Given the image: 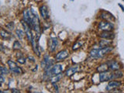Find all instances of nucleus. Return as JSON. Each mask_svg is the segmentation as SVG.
<instances>
[{"mask_svg": "<svg viewBox=\"0 0 124 93\" xmlns=\"http://www.w3.org/2000/svg\"><path fill=\"white\" fill-rule=\"evenodd\" d=\"M113 79L115 78H122L123 74L120 71H113Z\"/></svg>", "mask_w": 124, "mask_h": 93, "instance_id": "a211bd4d", "label": "nucleus"}, {"mask_svg": "<svg viewBox=\"0 0 124 93\" xmlns=\"http://www.w3.org/2000/svg\"><path fill=\"white\" fill-rule=\"evenodd\" d=\"M113 27L114 25L110 22H108L107 20L100 22V23L98 25V29L102 31H110L113 29Z\"/></svg>", "mask_w": 124, "mask_h": 93, "instance_id": "7ed1b4c3", "label": "nucleus"}, {"mask_svg": "<svg viewBox=\"0 0 124 93\" xmlns=\"http://www.w3.org/2000/svg\"><path fill=\"white\" fill-rule=\"evenodd\" d=\"M12 92H16V93H19V92H20L19 91V90L16 89V88H12Z\"/></svg>", "mask_w": 124, "mask_h": 93, "instance_id": "c85d7f7f", "label": "nucleus"}, {"mask_svg": "<svg viewBox=\"0 0 124 93\" xmlns=\"http://www.w3.org/2000/svg\"><path fill=\"white\" fill-rule=\"evenodd\" d=\"M99 36L102 39H106V40H113L114 38V33L110 32V31H103L102 33H100Z\"/></svg>", "mask_w": 124, "mask_h": 93, "instance_id": "9b49d317", "label": "nucleus"}, {"mask_svg": "<svg viewBox=\"0 0 124 93\" xmlns=\"http://www.w3.org/2000/svg\"><path fill=\"white\" fill-rule=\"evenodd\" d=\"M17 61L20 64H25V62H26V58L21 57H19L17 59Z\"/></svg>", "mask_w": 124, "mask_h": 93, "instance_id": "a878e982", "label": "nucleus"}, {"mask_svg": "<svg viewBox=\"0 0 124 93\" xmlns=\"http://www.w3.org/2000/svg\"><path fill=\"white\" fill-rule=\"evenodd\" d=\"M37 42H38V40H36L35 38L33 36L32 38V40H31V43H32V46H33V49L34 52H35V54L36 55L40 56V51H39V49H38V46H37Z\"/></svg>", "mask_w": 124, "mask_h": 93, "instance_id": "ddd939ff", "label": "nucleus"}, {"mask_svg": "<svg viewBox=\"0 0 124 93\" xmlns=\"http://www.w3.org/2000/svg\"><path fill=\"white\" fill-rule=\"evenodd\" d=\"M121 85V82H117V81H113L112 80L108 82V85L106 87V90L107 91H110V90H113L114 88H118L119 86Z\"/></svg>", "mask_w": 124, "mask_h": 93, "instance_id": "9d476101", "label": "nucleus"}, {"mask_svg": "<svg viewBox=\"0 0 124 93\" xmlns=\"http://www.w3.org/2000/svg\"><path fill=\"white\" fill-rule=\"evenodd\" d=\"M0 36L3 38H5V39H9L10 37V34H9L7 31H5L4 30H0Z\"/></svg>", "mask_w": 124, "mask_h": 93, "instance_id": "6ab92c4d", "label": "nucleus"}, {"mask_svg": "<svg viewBox=\"0 0 124 93\" xmlns=\"http://www.w3.org/2000/svg\"><path fill=\"white\" fill-rule=\"evenodd\" d=\"M0 73H1L2 74H6L9 73V71L6 67L0 66Z\"/></svg>", "mask_w": 124, "mask_h": 93, "instance_id": "b1692460", "label": "nucleus"}, {"mask_svg": "<svg viewBox=\"0 0 124 93\" xmlns=\"http://www.w3.org/2000/svg\"><path fill=\"white\" fill-rule=\"evenodd\" d=\"M82 46V43H81V42H76L72 46V50H73V51H77V50L79 49Z\"/></svg>", "mask_w": 124, "mask_h": 93, "instance_id": "5701e85b", "label": "nucleus"}, {"mask_svg": "<svg viewBox=\"0 0 124 93\" xmlns=\"http://www.w3.org/2000/svg\"><path fill=\"white\" fill-rule=\"evenodd\" d=\"M58 45V40L56 37H52L50 40V44H49V49H50V51L51 52H54L57 46Z\"/></svg>", "mask_w": 124, "mask_h": 93, "instance_id": "1a4fd4ad", "label": "nucleus"}, {"mask_svg": "<svg viewBox=\"0 0 124 93\" xmlns=\"http://www.w3.org/2000/svg\"><path fill=\"white\" fill-rule=\"evenodd\" d=\"M101 18L104 19V20H112V18L114 19V17L113 16V15H111V14H109V13H107V12H105V13L101 14Z\"/></svg>", "mask_w": 124, "mask_h": 93, "instance_id": "412c9836", "label": "nucleus"}, {"mask_svg": "<svg viewBox=\"0 0 124 93\" xmlns=\"http://www.w3.org/2000/svg\"><path fill=\"white\" fill-rule=\"evenodd\" d=\"M12 48L14 50H20L22 48V45L21 43L18 41V40H16L13 43V46H12Z\"/></svg>", "mask_w": 124, "mask_h": 93, "instance_id": "4be33fe9", "label": "nucleus"}, {"mask_svg": "<svg viewBox=\"0 0 124 93\" xmlns=\"http://www.w3.org/2000/svg\"><path fill=\"white\" fill-rule=\"evenodd\" d=\"M119 5L120 6L121 8H122V10H123V11H124V8H123V6L122 5H120V4H119Z\"/></svg>", "mask_w": 124, "mask_h": 93, "instance_id": "c756f323", "label": "nucleus"}, {"mask_svg": "<svg viewBox=\"0 0 124 93\" xmlns=\"http://www.w3.org/2000/svg\"><path fill=\"white\" fill-rule=\"evenodd\" d=\"M8 65H9V68H10V71H12V72H14L16 74H22L23 73V70H22V68L19 67L14 61H10V60L8 61Z\"/></svg>", "mask_w": 124, "mask_h": 93, "instance_id": "20e7f679", "label": "nucleus"}, {"mask_svg": "<svg viewBox=\"0 0 124 93\" xmlns=\"http://www.w3.org/2000/svg\"><path fill=\"white\" fill-rule=\"evenodd\" d=\"M62 78V74H55V76L52 77L51 79V82L54 84V83H57L58 81H60Z\"/></svg>", "mask_w": 124, "mask_h": 93, "instance_id": "f3484780", "label": "nucleus"}, {"mask_svg": "<svg viewBox=\"0 0 124 93\" xmlns=\"http://www.w3.org/2000/svg\"><path fill=\"white\" fill-rule=\"evenodd\" d=\"M40 13L41 15L43 20H47L49 18V12H48V9L47 6L43 5L40 7Z\"/></svg>", "mask_w": 124, "mask_h": 93, "instance_id": "6e6552de", "label": "nucleus"}, {"mask_svg": "<svg viewBox=\"0 0 124 93\" xmlns=\"http://www.w3.org/2000/svg\"><path fill=\"white\" fill-rule=\"evenodd\" d=\"M21 23H22V25H23V26L24 28L25 33H26V35L27 36L28 40H29V41L31 42V40H32V38H33V36L32 32H31V28L29 26V25H28L24 20H22L21 21Z\"/></svg>", "mask_w": 124, "mask_h": 93, "instance_id": "39448f33", "label": "nucleus"}, {"mask_svg": "<svg viewBox=\"0 0 124 93\" xmlns=\"http://www.w3.org/2000/svg\"><path fill=\"white\" fill-rule=\"evenodd\" d=\"M50 74H59L63 71V66L61 64H56L50 69Z\"/></svg>", "mask_w": 124, "mask_h": 93, "instance_id": "423d86ee", "label": "nucleus"}, {"mask_svg": "<svg viewBox=\"0 0 124 93\" xmlns=\"http://www.w3.org/2000/svg\"><path fill=\"white\" fill-rule=\"evenodd\" d=\"M4 50H5V47L3 46V45L0 44V51H4Z\"/></svg>", "mask_w": 124, "mask_h": 93, "instance_id": "cd10ccee", "label": "nucleus"}, {"mask_svg": "<svg viewBox=\"0 0 124 93\" xmlns=\"http://www.w3.org/2000/svg\"><path fill=\"white\" fill-rule=\"evenodd\" d=\"M78 66H74V67H69V68H68V69L66 71V72H65V74H66V75H67V77L72 76L74 73L77 72V71H78Z\"/></svg>", "mask_w": 124, "mask_h": 93, "instance_id": "4468645a", "label": "nucleus"}, {"mask_svg": "<svg viewBox=\"0 0 124 93\" xmlns=\"http://www.w3.org/2000/svg\"><path fill=\"white\" fill-rule=\"evenodd\" d=\"M16 36L19 37V39H20V40L23 39L25 34H26L23 30H21L20 29H17L16 30Z\"/></svg>", "mask_w": 124, "mask_h": 93, "instance_id": "aec40b11", "label": "nucleus"}, {"mask_svg": "<svg viewBox=\"0 0 124 93\" xmlns=\"http://www.w3.org/2000/svg\"><path fill=\"white\" fill-rule=\"evenodd\" d=\"M112 44V40H106V39H103L100 42H99V46L100 48H103L105 46H110Z\"/></svg>", "mask_w": 124, "mask_h": 93, "instance_id": "2eb2a0df", "label": "nucleus"}, {"mask_svg": "<svg viewBox=\"0 0 124 93\" xmlns=\"http://www.w3.org/2000/svg\"><path fill=\"white\" fill-rule=\"evenodd\" d=\"M123 1H124V0H123Z\"/></svg>", "mask_w": 124, "mask_h": 93, "instance_id": "7c9ffc66", "label": "nucleus"}, {"mask_svg": "<svg viewBox=\"0 0 124 93\" xmlns=\"http://www.w3.org/2000/svg\"><path fill=\"white\" fill-rule=\"evenodd\" d=\"M113 50V47H112L111 46H108L100 49H93L90 51V57L93 59L102 58L103 57L105 54L111 52Z\"/></svg>", "mask_w": 124, "mask_h": 93, "instance_id": "f257e3e1", "label": "nucleus"}, {"mask_svg": "<svg viewBox=\"0 0 124 93\" xmlns=\"http://www.w3.org/2000/svg\"><path fill=\"white\" fill-rule=\"evenodd\" d=\"M4 81H5V79H4V78L2 77V74H0V84L4 82Z\"/></svg>", "mask_w": 124, "mask_h": 93, "instance_id": "bb28decb", "label": "nucleus"}, {"mask_svg": "<svg viewBox=\"0 0 124 93\" xmlns=\"http://www.w3.org/2000/svg\"><path fill=\"white\" fill-rule=\"evenodd\" d=\"M113 71H102V72H99L98 74V80L100 82H108V81L113 80Z\"/></svg>", "mask_w": 124, "mask_h": 93, "instance_id": "f03ea898", "label": "nucleus"}, {"mask_svg": "<svg viewBox=\"0 0 124 93\" xmlns=\"http://www.w3.org/2000/svg\"><path fill=\"white\" fill-rule=\"evenodd\" d=\"M107 64H108V69L111 70V71H116V70L119 69V64L116 61H108L107 63Z\"/></svg>", "mask_w": 124, "mask_h": 93, "instance_id": "f8f14e48", "label": "nucleus"}, {"mask_svg": "<svg viewBox=\"0 0 124 93\" xmlns=\"http://www.w3.org/2000/svg\"><path fill=\"white\" fill-rule=\"evenodd\" d=\"M68 55H69V53H68V51H67V50H63V51H60L59 53H57V54H56L55 60L57 61H63L66 57H68Z\"/></svg>", "mask_w": 124, "mask_h": 93, "instance_id": "0eeeda50", "label": "nucleus"}, {"mask_svg": "<svg viewBox=\"0 0 124 93\" xmlns=\"http://www.w3.org/2000/svg\"><path fill=\"white\" fill-rule=\"evenodd\" d=\"M108 64H101L100 66L98 67H97L96 71L98 72H102V71H108Z\"/></svg>", "mask_w": 124, "mask_h": 93, "instance_id": "dca6fc26", "label": "nucleus"}, {"mask_svg": "<svg viewBox=\"0 0 124 93\" xmlns=\"http://www.w3.org/2000/svg\"><path fill=\"white\" fill-rule=\"evenodd\" d=\"M6 27H7L9 30H14V23H13V22H10V23H7V24H6Z\"/></svg>", "mask_w": 124, "mask_h": 93, "instance_id": "393cba45", "label": "nucleus"}]
</instances>
